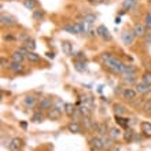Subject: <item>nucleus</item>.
Segmentation results:
<instances>
[{"mask_svg":"<svg viewBox=\"0 0 151 151\" xmlns=\"http://www.w3.org/2000/svg\"><path fill=\"white\" fill-rule=\"evenodd\" d=\"M26 59H28L30 63H39L40 60H41V56H40L39 54H36L35 51H30L28 55H26Z\"/></svg>","mask_w":151,"mask_h":151,"instance_id":"21","label":"nucleus"},{"mask_svg":"<svg viewBox=\"0 0 151 151\" xmlns=\"http://www.w3.org/2000/svg\"><path fill=\"white\" fill-rule=\"evenodd\" d=\"M144 25H146L147 30H151V12H147L144 17Z\"/></svg>","mask_w":151,"mask_h":151,"instance_id":"37","label":"nucleus"},{"mask_svg":"<svg viewBox=\"0 0 151 151\" xmlns=\"http://www.w3.org/2000/svg\"><path fill=\"white\" fill-rule=\"evenodd\" d=\"M121 96L128 102H133L137 98V92L135 89H132V88H124L122 92H121Z\"/></svg>","mask_w":151,"mask_h":151,"instance_id":"7","label":"nucleus"},{"mask_svg":"<svg viewBox=\"0 0 151 151\" xmlns=\"http://www.w3.org/2000/svg\"><path fill=\"white\" fill-rule=\"evenodd\" d=\"M88 144H89V148H91L92 151L103 150V140H102V136H92L91 139L88 140Z\"/></svg>","mask_w":151,"mask_h":151,"instance_id":"3","label":"nucleus"},{"mask_svg":"<svg viewBox=\"0 0 151 151\" xmlns=\"http://www.w3.org/2000/svg\"><path fill=\"white\" fill-rule=\"evenodd\" d=\"M119 135H121V131H119V128L114 127V128H110V131H109V135L113 140H117L119 137Z\"/></svg>","mask_w":151,"mask_h":151,"instance_id":"30","label":"nucleus"},{"mask_svg":"<svg viewBox=\"0 0 151 151\" xmlns=\"http://www.w3.org/2000/svg\"><path fill=\"white\" fill-rule=\"evenodd\" d=\"M113 111H114V115H124L127 113V106H124L122 103H114Z\"/></svg>","mask_w":151,"mask_h":151,"instance_id":"17","label":"nucleus"},{"mask_svg":"<svg viewBox=\"0 0 151 151\" xmlns=\"http://www.w3.org/2000/svg\"><path fill=\"white\" fill-rule=\"evenodd\" d=\"M66 129H68L70 133H81L83 129H84V127H81V124H80L78 121H72V122L68 124Z\"/></svg>","mask_w":151,"mask_h":151,"instance_id":"11","label":"nucleus"},{"mask_svg":"<svg viewBox=\"0 0 151 151\" xmlns=\"http://www.w3.org/2000/svg\"><path fill=\"white\" fill-rule=\"evenodd\" d=\"M142 81L146 84H148V85H151V70H146V72H143V74H142Z\"/></svg>","mask_w":151,"mask_h":151,"instance_id":"31","label":"nucleus"},{"mask_svg":"<svg viewBox=\"0 0 151 151\" xmlns=\"http://www.w3.org/2000/svg\"><path fill=\"white\" fill-rule=\"evenodd\" d=\"M77 110L78 109H76V104H73V103H66V106H65V114L69 118H73L74 114L77 113Z\"/></svg>","mask_w":151,"mask_h":151,"instance_id":"16","label":"nucleus"},{"mask_svg":"<svg viewBox=\"0 0 151 151\" xmlns=\"http://www.w3.org/2000/svg\"><path fill=\"white\" fill-rule=\"evenodd\" d=\"M140 131H142V133L144 135V137L151 139V122L143 121V122L140 124Z\"/></svg>","mask_w":151,"mask_h":151,"instance_id":"14","label":"nucleus"},{"mask_svg":"<svg viewBox=\"0 0 151 151\" xmlns=\"http://www.w3.org/2000/svg\"><path fill=\"white\" fill-rule=\"evenodd\" d=\"M144 111L151 114V99H148L147 102H146V104H144Z\"/></svg>","mask_w":151,"mask_h":151,"instance_id":"39","label":"nucleus"},{"mask_svg":"<svg viewBox=\"0 0 151 151\" xmlns=\"http://www.w3.org/2000/svg\"><path fill=\"white\" fill-rule=\"evenodd\" d=\"M102 140H103V150H110L113 147V144H114V140L110 136H103Z\"/></svg>","mask_w":151,"mask_h":151,"instance_id":"27","label":"nucleus"},{"mask_svg":"<svg viewBox=\"0 0 151 151\" xmlns=\"http://www.w3.org/2000/svg\"><path fill=\"white\" fill-rule=\"evenodd\" d=\"M17 50H18V51H19L21 54H22V55H25V56H26V55H28V54H29V52H30V51H29V50H28V48L25 47V45H21V47H18V48H17Z\"/></svg>","mask_w":151,"mask_h":151,"instance_id":"38","label":"nucleus"},{"mask_svg":"<svg viewBox=\"0 0 151 151\" xmlns=\"http://www.w3.org/2000/svg\"><path fill=\"white\" fill-rule=\"evenodd\" d=\"M25 58H26V56L22 55L18 50H15V51L11 54V60L12 62H19V63H22V62L25 60Z\"/></svg>","mask_w":151,"mask_h":151,"instance_id":"24","label":"nucleus"},{"mask_svg":"<svg viewBox=\"0 0 151 151\" xmlns=\"http://www.w3.org/2000/svg\"><path fill=\"white\" fill-rule=\"evenodd\" d=\"M100 60L111 73H114V74H121L122 73V68L125 63L119 58L113 55L111 52H102L100 54Z\"/></svg>","mask_w":151,"mask_h":151,"instance_id":"1","label":"nucleus"},{"mask_svg":"<svg viewBox=\"0 0 151 151\" xmlns=\"http://www.w3.org/2000/svg\"><path fill=\"white\" fill-rule=\"evenodd\" d=\"M74 69L78 73H83L87 70V62H80V60H74Z\"/></svg>","mask_w":151,"mask_h":151,"instance_id":"29","label":"nucleus"},{"mask_svg":"<svg viewBox=\"0 0 151 151\" xmlns=\"http://www.w3.org/2000/svg\"><path fill=\"white\" fill-rule=\"evenodd\" d=\"M73 58H74V60H80V62H87V56H85V54L84 52H76V54H73Z\"/></svg>","mask_w":151,"mask_h":151,"instance_id":"33","label":"nucleus"},{"mask_svg":"<svg viewBox=\"0 0 151 151\" xmlns=\"http://www.w3.org/2000/svg\"><path fill=\"white\" fill-rule=\"evenodd\" d=\"M4 40H6V41H8V40H15V37H12V36H4Z\"/></svg>","mask_w":151,"mask_h":151,"instance_id":"46","label":"nucleus"},{"mask_svg":"<svg viewBox=\"0 0 151 151\" xmlns=\"http://www.w3.org/2000/svg\"><path fill=\"white\" fill-rule=\"evenodd\" d=\"M43 18H44L43 10H36V11H33V19L35 21H41Z\"/></svg>","mask_w":151,"mask_h":151,"instance_id":"36","label":"nucleus"},{"mask_svg":"<svg viewBox=\"0 0 151 151\" xmlns=\"http://www.w3.org/2000/svg\"><path fill=\"white\" fill-rule=\"evenodd\" d=\"M54 107V99H52L51 96H44V98H41V100L39 102V104H37V111H48V110H51V109Z\"/></svg>","mask_w":151,"mask_h":151,"instance_id":"2","label":"nucleus"},{"mask_svg":"<svg viewBox=\"0 0 151 151\" xmlns=\"http://www.w3.org/2000/svg\"><path fill=\"white\" fill-rule=\"evenodd\" d=\"M0 62H1V69H4V68H10V63H8V60H7V59L1 58V59H0Z\"/></svg>","mask_w":151,"mask_h":151,"instance_id":"40","label":"nucleus"},{"mask_svg":"<svg viewBox=\"0 0 151 151\" xmlns=\"http://www.w3.org/2000/svg\"><path fill=\"white\" fill-rule=\"evenodd\" d=\"M144 37H146V43H144V44H146L147 47H150V45H151V33H147Z\"/></svg>","mask_w":151,"mask_h":151,"instance_id":"41","label":"nucleus"},{"mask_svg":"<svg viewBox=\"0 0 151 151\" xmlns=\"http://www.w3.org/2000/svg\"><path fill=\"white\" fill-rule=\"evenodd\" d=\"M114 119L119 127L125 128V129L131 128L129 127V125H131V118H125V117H122V115H114Z\"/></svg>","mask_w":151,"mask_h":151,"instance_id":"13","label":"nucleus"},{"mask_svg":"<svg viewBox=\"0 0 151 151\" xmlns=\"http://www.w3.org/2000/svg\"><path fill=\"white\" fill-rule=\"evenodd\" d=\"M135 35H133V32L132 30H129V29H125V30H122L121 32V41L124 43V45H132L133 44V41H135Z\"/></svg>","mask_w":151,"mask_h":151,"instance_id":"4","label":"nucleus"},{"mask_svg":"<svg viewBox=\"0 0 151 151\" xmlns=\"http://www.w3.org/2000/svg\"><path fill=\"white\" fill-rule=\"evenodd\" d=\"M65 106H66V103L62 99H59V98L54 100V109L56 111H59L60 114H65Z\"/></svg>","mask_w":151,"mask_h":151,"instance_id":"19","label":"nucleus"},{"mask_svg":"<svg viewBox=\"0 0 151 151\" xmlns=\"http://www.w3.org/2000/svg\"><path fill=\"white\" fill-rule=\"evenodd\" d=\"M25 47L28 48L29 51H35V50H36V41L33 39H29L28 41L25 43Z\"/></svg>","mask_w":151,"mask_h":151,"instance_id":"35","label":"nucleus"},{"mask_svg":"<svg viewBox=\"0 0 151 151\" xmlns=\"http://www.w3.org/2000/svg\"><path fill=\"white\" fill-rule=\"evenodd\" d=\"M62 29H63L65 32H68V33H72V35H77V30H76V28H74V24H68V25H65Z\"/></svg>","mask_w":151,"mask_h":151,"instance_id":"34","label":"nucleus"},{"mask_svg":"<svg viewBox=\"0 0 151 151\" xmlns=\"http://www.w3.org/2000/svg\"><path fill=\"white\" fill-rule=\"evenodd\" d=\"M25 8H28V10H32V11H36L37 8V1L36 0H24L22 1Z\"/></svg>","mask_w":151,"mask_h":151,"instance_id":"25","label":"nucleus"},{"mask_svg":"<svg viewBox=\"0 0 151 151\" xmlns=\"http://www.w3.org/2000/svg\"><path fill=\"white\" fill-rule=\"evenodd\" d=\"M96 35L100 37V39H103L104 41H110L111 40V35L109 32V29L104 26V25H99L98 28H96Z\"/></svg>","mask_w":151,"mask_h":151,"instance_id":"6","label":"nucleus"},{"mask_svg":"<svg viewBox=\"0 0 151 151\" xmlns=\"http://www.w3.org/2000/svg\"><path fill=\"white\" fill-rule=\"evenodd\" d=\"M143 133H142V135H140V133H139V135H137V133H135V137H133V142H139V143H140V142H142V139H143Z\"/></svg>","mask_w":151,"mask_h":151,"instance_id":"42","label":"nucleus"},{"mask_svg":"<svg viewBox=\"0 0 151 151\" xmlns=\"http://www.w3.org/2000/svg\"><path fill=\"white\" fill-rule=\"evenodd\" d=\"M45 55H47V58H50V59H52V58H55V55H54V52H47Z\"/></svg>","mask_w":151,"mask_h":151,"instance_id":"45","label":"nucleus"},{"mask_svg":"<svg viewBox=\"0 0 151 151\" xmlns=\"http://www.w3.org/2000/svg\"><path fill=\"white\" fill-rule=\"evenodd\" d=\"M102 89H103V85H99V88H98V91L102 92Z\"/></svg>","mask_w":151,"mask_h":151,"instance_id":"48","label":"nucleus"},{"mask_svg":"<svg viewBox=\"0 0 151 151\" xmlns=\"http://www.w3.org/2000/svg\"><path fill=\"white\" fill-rule=\"evenodd\" d=\"M114 22H115V24H117V25H118L119 22H121V18H119V17H118V18H115V21H114Z\"/></svg>","mask_w":151,"mask_h":151,"instance_id":"47","label":"nucleus"},{"mask_svg":"<svg viewBox=\"0 0 151 151\" xmlns=\"http://www.w3.org/2000/svg\"><path fill=\"white\" fill-rule=\"evenodd\" d=\"M135 91L137 92V93H142V95H144V93H148V92L151 91V85L143 83V81H140V83H137L135 85Z\"/></svg>","mask_w":151,"mask_h":151,"instance_id":"12","label":"nucleus"},{"mask_svg":"<svg viewBox=\"0 0 151 151\" xmlns=\"http://www.w3.org/2000/svg\"><path fill=\"white\" fill-rule=\"evenodd\" d=\"M136 3H137V0H124L122 1V8L124 10H127V11H129V10H132V8H135Z\"/></svg>","mask_w":151,"mask_h":151,"instance_id":"28","label":"nucleus"},{"mask_svg":"<svg viewBox=\"0 0 151 151\" xmlns=\"http://www.w3.org/2000/svg\"><path fill=\"white\" fill-rule=\"evenodd\" d=\"M60 115H62V114H60L59 111H56L54 107H52L51 110H48V111H47V117L50 119H52V121H58V119L60 118Z\"/></svg>","mask_w":151,"mask_h":151,"instance_id":"26","label":"nucleus"},{"mask_svg":"<svg viewBox=\"0 0 151 151\" xmlns=\"http://www.w3.org/2000/svg\"><path fill=\"white\" fill-rule=\"evenodd\" d=\"M96 21V15L95 14H92V12H89V14H85L84 15V22H87V24H93Z\"/></svg>","mask_w":151,"mask_h":151,"instance_id":"32","label":"nucleus"},{"mask_svg":"<svg viewBox=\"0 0 151 151\" xmlns=\"http://www.w3.org/2000/svg\"><path fill=\"white\" fill-rule=\"evenodd\" d=\"M133 137H135V131L132 128L125 129V132H124V140L128 142V143H131V142H133Z\"/></svg>","mask_w":151,"mask_h":151,"instance_id":"22","label":"nucleus"},{"mask_svg":"<svg viewBox=\"0 0 151 151\" xmlns=\"http://www.w3.org/2000/svg\"><path fill=\"white\" fill-rule=\"evenodd\" d=\"M109 131H110V128L107 127L106 122H98V129H96V132H98L99 135H102V137H103V136H107Z\"/></svg>","mask_w":151,"mask_h":151,"instance_id":"18","label":"nucleus"},{"mask_svg":"<svg viewBox=\"0 0 151 151\" xmlns=\"http://www.w3.org/2000/svg\"><path fill=\"white\" fill-rule=\"evenodd\" d=\"M24 104L26 107L32 109V107H37V96L36 95H32V93H29L24 98Z\"/></svg>","mask_w":151,"mask_h":151,"instance_id":"10","label":"nucleus"},{"mask_svg":"<svg viewBox=\"0 0 151 151\" xmlns=\"http://www.w3.org/2000/svg\"><path fill=\"white\" fill-rule=\"evenodd\" d=\"M30 119H32L33 124H41V122H44L45 115H44L41 111H36V113H33V115L30 117Z\"/></svg>","mask_w":151,"mask_h":151,"instance_id":"20","label":"nucleus"},{"mask_svg":"<svg viewBox=\"0 0 151 151\" xmlns=\"http://www.w3.org/2000/svg\"><path fill=\"white\" fill-rule=\"evenodd\" d=\"M89 3H93V4H99V3H102V1H104V0H88Z\"/></svg>","mask_w":151,"mask_h":151,"instance_id":"44","label":"nucleus"},{"mask_svg":"<svg viewBox=\"0 0 151 151\" xmlns=\"http://www.w3.org/2000/svg\"><path fill=\"white\" fill-rule=\"evenodd\" d=\"M10 72H12L14 74H22L24 73V65L19 62H11L10 63Z\"/></svg>","mask_w":151,"mask_h":151,"instance_id":"15","label":"nucleus"},{"mask_svg":"<svg viewBox=\"0 0 151 151\" xmlns=\"http://www.w3.org/2000/svg\"><path fill=\"white\" fill-rule=\"evenodd\" d=\"M132 32H133L136 39H142V37H144L147 35L148 30H147V28H146L144 24H135L133 28H132Z\"/></svg>","mask_w":151,"mask_h":151,"instance_id":"5","label":"nucleus"},{"mask_svg":"<svg viewBox=\"0 0 151 151\" xmlns=\"http://www.w3.org/2000/svg\"><path fill=\"white\" fill-rule=\"evenodd\" d=\"M0 22H1L3 26H14V25L17 24V19L14 18V17L8 15V14L1 12V15H0Z\"/></svg>","mask_w":151,"mask_h":151,"instance_id":"9","label":"nucleus"},{"mask_svg":"<svg viewBox=\"0 0 151 151\" xmlns=\"http://www.w3.org/2000/svg\"><path fill=\"white\" fill-rule=\"evenodd\" d=\"M24 147V140L21 137H12L11 142L8 143V148L10 151H21Z\"/></svg>","mask_w":151,"mask_h":151,"instance_id":"8","label":"nucleus"},{"mask_svg":"<svg viewBox=\"0 0 151 151\" xmlns=\"http://www.w3.org/2000/svg\"><path fill=\"white\" fill-rule=\"evenodd\" d=\"M19 125H21V128H24V129H26V128H28V122H25V121H21Z\"/></svg>","mask_w":151,"mask_h":151,"instance_id":"43","label":"nucleus"},{"mask_svg":"<svg viewBox=\"0 0 151 151\" xmlns=\"http://www.w3.org/2000/svg\"><path fill=\"white\" fill-rule=\"evenodd\" d=\"M62 51H63V54H66V55H73L74 52H73L72 43H69V41H62Z\"/></svg>","mask_w":151,"mask_h":151,"instance_id":"23","label":"nucleus"}]
</instances>
